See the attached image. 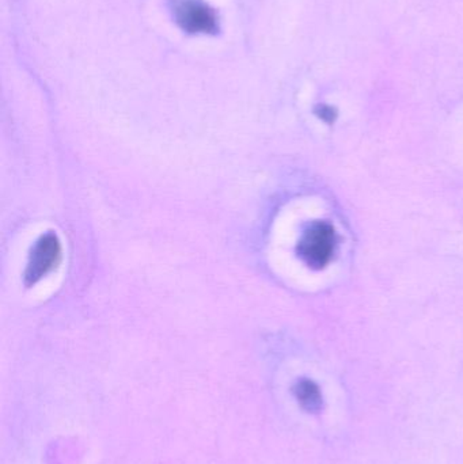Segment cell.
<instances>
[{
  "mask_svg": "<svg viewBox=\"0 0 463 464\" xmlns=\"http://www.w3.org/2000/svg\"><path fill=\"white\" fill-rule=\"evenodd\" d=\"M336 232L329 223L310 226L299 240L298 254L310 267L321 269L331 262L336 250Z\"/></svg>",
  "mask_w": 463,
  "mask_h": 464,
  "instance_id": "6da1fadb",
  "label": "cell"
},
{
  "mask_svg": "<svg viewBox=\"0 0 463 464\" xmlns=\"http://www.w3.org/2000/svg\"><path fill=\"white\" fill-rule=\"evenodd\" d=\"M296 400L301 403L302 408L309 413H318L323 409V394H321L320 387L314 382L304 381L298 382L295 386Z\"/></svg>",
  "mask_w": 463,
  "mask_h": 464,
  "instance_id": "277c9868",
  "label": "cell"
},
{
  "mask_svg": "<svg viewBox=\"0 0 463 464\" xmlns=\"http://www.w3.org/2000/svg\"><path fill=\"white\" fill-rule=\"evenodd\" d=\"M318 116H320L321 120H323V121L326 122H333L334 119H336V111H333V109L331 108V106H320L317 111Z\"/></svg>",
  "mask_w": 463,
  "mask_h": 464,
  "instance_id": "5b68a950",
  "label": "cell"
},
{
  "mask_svg": "<svg viewBox=\"0 0 463 464\" xmlns=\"http://www.w3.org/2000/svg\"><path fill=\"white\" fill-rule=\"evenodd\" d=\"M173 13L178 26L190 34H215L219 29L217 13L203 0H176Z\"/></svg>",
  "mask_w": 463,
  "mask_h": 464,
  "instance_id": "3957f363",
  "label": "cell"
},
{
  "mask_svg": "<svg viewBox=\"0 0 463 464\" xmlns=\"http://www.w3.org/2000/svg\"><path fill=\"white\" fill-rule=\"evenodd\" d=\"M62 262V243L54 232L49 231L41 235L33 245L29 254L26 270H24V284L33 286L41 278L53 272Z\"/></svg>",
  "mask_w": 463,
  "mask_h": 464,
  "instance_id": "7a4b0ae2",
  "label": "cell"
}]
</instances>
